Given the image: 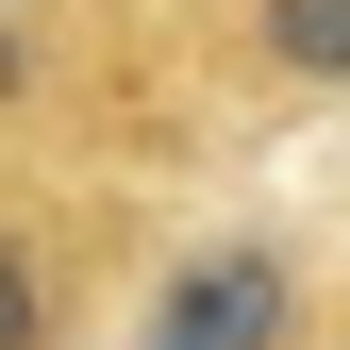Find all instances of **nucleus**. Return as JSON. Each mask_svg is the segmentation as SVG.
<instances>
[{"label": "nucleus", "instance_id": "obj_1", "mask_svg": "<svg viewBox=\"0 0 350 350\" xmlns=\"http://www.w3.org/2000/svg\"><path fill=\"white\" fill-rule=\"evenodd\" d=\"M150 267V217L83 167H0V350H100Z\"/></svg>", "mask_w": 350, "mask_h": 350}, {"label": "nucleus", "instance_id": "obj_2", "mask_svg": "<svg viewBox=\"0 0 350 350\" xmlns=\"http://www.w3.org/2000/svg\"><path fill=\"white\" fill-rule=\"evenodd\" d=\"M134 350H317V267H300L284 234H184V250H150L134 267Z\"/></svg>", "mask_w": 350, "mask_h": 350}, {"label": "nucleus", "instance_id": "obj_3", "mask_svg": "<svg viewBox=\"0 0 350 350\" xmlns=\"http://www.w3.org/2000/svg\"><path fill=\"white\" fill-rule=\"evenodd\" d=\"M234 67L267 83V100H350V0H250Z\"/></svg>", "mask_w": 350, "mask_h": 350}, {"label": "nucleus", "instance_id": "obj_4", "mask_svg": "<svg viewBox=\"0 0 350 350\" xmlns=\"http://www.w3.org/2000/svg\"><path fill=\"white\" fill-rule=\"evenodd\" d=\"M317 350H350V300H334V317H317Z\"/></svg>", "mask_w": 350, "mask_h": 350}]
</instances>
